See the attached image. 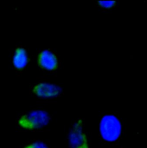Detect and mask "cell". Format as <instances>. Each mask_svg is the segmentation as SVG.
<instances>
[{
    "label": "cell",
    "instance_id": "6da1fadb",
    "mask_svg": "<svg viewBox=\"0 0 147 148\" xmlns=\"http://www.w3.org/2000/svg\"><path fill=\"white\" fill-rule=\"evenodd\" d=\"M99 132L103 140L107 142L116 141L122 133V124L114 115H104L99 123Z\"/></svg>",
    "mask_w": 147,
    "mask_h": 148
},
{
    "label": "cell",
    "instance_id": "7a4b0ae2",
    "mask_svg": "<svg viewBox=\"0 0 147 148\" xmlns=\"http://www.w3.org/2000/svg\"><path fill=\"white\" fill-rule=\"evenodd\" d=\"M50 119V116L47 111L42 110H32L22 115L18 121V125L26 130L40 129L46 126Z\"/></svg>",
    "mask_w": 147,
    "mask_h": 148
},
{
    "label": "cell",
    "instance_id": "3957f363",
    "mask_svg": "<svg viewBox=\"0 0 147 148\" xmlns=\"http://www.w3.org/2000/svg\"><path fill=\"white\" fill-rule=\"evenodd\" d=\"M69 143L70 148H88L82 121H77L72 126L69 135Z\"/></svg>",
    "mask_w": 147,
    "mask_h": 148
},
{
    "label": "cell",
    "instance_id": "277c9868",
    "mask_svg": "<svg viewBox=\"0 0 147 148\" xmlns=\"http://www.w3.org/2000/svg\"><path fill=\"white\" fill-rule=\"evenodd\" d=\"M32 91L37 97L51 98L58 96L62 92V88L54 84L40 82L33 86Z\"/></svg>",
    "mask_w": 147,
    "mask_h": 148
},
{
    "label": "cell",
    "instance_id": "5b68a950",
    "mask_svg": "<svg viewBox=\"0 0 147 148\" xmlns=\"http://www.w3.org/2000/svg\"><path fill=\"white\" fill-rule=\"evenodd\" d=\"M38 62L44 69L52 71L58 67V59L55 54L50 50H44L39 56Z\"/></svg>",
    "mask_w": 147,
    "mask_h": 148
},
{
    "label": "cell",
    "instance_id": "8992f818",
    "mask_svg": "<svg viewBox=\"0 0 147 148\" xmlns=\"http://www.w3.org/2000/svg\"><path fill=\"white\" fill-rule=\"evenodd\" d=\"M28 62V57L26 50L22 47H18L14 52L13 59L14 67L18 70H21L27 66Z\"/></svg>",
    "mask_w": 147,
    "mask_h": 148
},
{
    "label": "cell",
    "instance_id": "52a82bcc",
    "mask_svg": "<svg viewBox=\"0 0 147 148\" xmlns=\"http://www.w3.org/2000/svg\"><path fill=\"white\" fill-rule=\"evenodd\" d=\"M98 4L101 8L109 9L114 6L116 4V2L114 1H99Z\"/></svg>",
    "mask_w": 147,
    "mask_h": 148
},
{
    "label": "cell",
    "instance_id": "ba28073f",
    "mask_svg": "<svg viewBox=\"0 0 147 148\" xmlns=\"http://www.w3.org/2000/svg\"><path fill=\"white\" fill-rule=\"evenodd\" d=\"M24 148H50L45 143L41 141H36L29 144Z\"/></svg>",
    "mask_w": 147,
    "mask_h": 148
}]
</instances>
